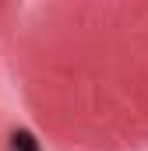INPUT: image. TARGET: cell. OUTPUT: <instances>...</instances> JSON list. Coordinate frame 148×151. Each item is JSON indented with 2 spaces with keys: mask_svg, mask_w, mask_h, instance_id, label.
Here are the masks:
<instances>
[{
  "mask_svg": "<svg viewBox=\"0 0 148 151\" xmlns=\"http://www.w3.org/2000/svg\"><path fill=\"white\" fill-rule=\"evenodd\" d=\"M11 151H39V141L32 130H14L11 134Z\"/></svg>",
  "mask_w": 148,
  "mask_h": 151,
  "instance_id": "cell-1",
  "label": "cell"
}]
</instances>
